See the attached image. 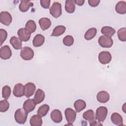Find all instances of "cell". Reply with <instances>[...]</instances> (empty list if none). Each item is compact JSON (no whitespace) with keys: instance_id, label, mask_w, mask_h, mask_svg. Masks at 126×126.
Wrapping results in <instances>:
<instances>
[{"instance_id":"ab89813d","label":"cell","mask_w":126,"mask_h":126,"mask_svg":"<svg viewBox=\"0 0 126 126\" xmlns=\"http://www.w3.org/2000/svg\"><path fill=\"white\" fill-rule=\"evenodd\" d=\"M125 105H126V103H125V104L123 105V111H124V112H126L125 109H124V107H125Z\"/></svg>"},{"instance_id":"836d02e7","label":"cell","mask_w":126,"mask_h":126,"mask_svg":"<svg viewBox=\"0 0 126 126\" xmlns=\"http://www.w3.org/2000/svg\"><path fill=\"white\" fill-rule=\"evenodd\" d=\"M9 107V103L6 100H2L0 101V111L1 112H4L8 110Z\"/></svg>"},{"instance_id":"5bb4252c","label":"cell","mask_w":126,"mask_h":126,"mask_svg":"<svg viewBox=\"0 0 126 126\" xmlns=\"http://www.w3.org/2000/svg\"><path fill=\"white\" fill-rule=\"evenodd\" d=\"M36 103L33 99H28L23 104V109L28 113L32 111L36 106Z\"/></svg>"},{"instance_id":"9c48e42d","label":"cell","mask_w":126,"mask_h":126,"mask_svg":"<svg viewBox=\"0 0 126 126\" xmlns=\"http://www.w3.org/2000/svg\"><path fill=\"white\" fill-rule=\"evenodd\" d=\"M12 55V51L8 45H4L1 47L0 49V57L1 59H9Z\"/></svg>"},{"instance_id":"484cf974","label":"cell","mask_w":126,"mask_h":126,"mask_svg":"<svg viewBox=\"0 0 126 126\" xmlns=\"http://www.w3.org/2000/svg\"><path fill=\"white\" fill-rule=\"evenodd\" d=\"M75 9V3L73 0H66L65 3V10L69 13H73Z\"/></svg>"},{"instance_id":"9a60e30c","label":"cell","mask_w":126,"mask_h":126,"mask_svg":"<svg viewBox=\"0 0 126 126\" xmlns=\"http://www.w3.org/2000/svg\"><path fill=\"white\" fill-rule=\"evenodd\" d=\"M110 98V95L106 91H100L98 92L96 95L97 100L102 103H104L107 102Z\"/></svg>"},{"instance_id":"ba28073f","label":"cell","mask_w":126,"mask_h":126,"mask_svg":"<svg viewBox=\"0 0 126 126\" xmlns=\"http://www.w3.org/2000/svg\"><path fill=\"white\" fill-rule=\"evenodd\" d=\"M98 58L101 63L105 64L110 62L112 59V56L109 52L102 51L99 54Z\"/></svg>"},{"instance_id":"30bf717a","label":"cell","mask_w":126,"mask_h":126,"mask_svg":"<svg viewBox=\"0 0 126 126\" xmlns=\"http://www.w3.org/2000/svg\"><path fill=\"white\" fill-rule=\"evenodd\" d=\"M64 114L65 116L66 120L68 123L71 124L75 120L76 117V112L70 108H67L65 110Z\"/></svg>"},{"instance_id":"8d00e7d4","label":"cell","mask_w":126,"mask_h":126,"mask_svg":"<svg viewBox=\"0 0 126 126\" xmlns=\"http://www.w3.org/2000/svg\"><path fill=\"white\" fill-rule=\"evenodd\" d=\"M50 0H40V4L42 7L45 9H47L49 8L50 4Z\"/></svg>"},{"instance_id":"5b68a950","label":"cell","mask_w":126,"mask_h":126,"mask_svg":"<svg viewBox=\"0 0 126 126\" xmlns=\"http://www.w3.org/2000/svg\"><path fill=\"white\" fill-rule=\"evenodd\" d=\"M98 42L99 45L103 48H110L113 44V41L112 38L106 35L100 36L98 38Z\"/></svg>"},{"instance_id":"74e56055","label":"cell","mask_w":126,"mask_h":126,"mask_svg":"<svg viewBox=\"0 0 126 126\" xmlns=\"http://www.w3.org/2000/svg\"><path fill=\"white\" fill-rule=\"evenodd\" d=\"M100 2L99 0H89L88 3L92 7H96L97 6Z\"/></svg>"},{"instance_id":"ac0fdd59","label":"cell","mask_w":126,"mask_h":126,"mask_svg":"<svg viewBox=\"0 0 126 126\" xmlns=\"http://www.w3.org/2000/svg\"><path fill=\"white\" fill-rule=\"evenodd\" d=\"M45 98V93L44 92L40 89H38L35 92L33 100L36 103V104H39L42 102Z\"/></svg>"},{"instance_id":"7402d4cb","label":"cell","mask_w":126,"mask_h":126,"mask_svg":"<svg viewBox=\"0 0 126 126\" xmlns=\"http://www.w3.org/2000/svg\"><path fill=\"white\" fill-rule=\"evenodd\" d=\"M44 41V36L41 34H37L33 38L32 40V44L34 47H37L42 45Z\"/></svg>"},{"instance_id":"8fae6325","label":"cell","mask_w":126,"mask_h":126,"mask_svg":"<svg viewBox=\"0 0 126 126\" xmlns=\"http://www.w3.org/2000/svg\"><path fill=\"white\" fill-rule=\"evenodd\" d=\"M24 87L25 95L26 97L29 98L34 94L36 90L35 85L32 82H29L25 84Z\"/></svg>"},{"instance_id":"4316f807","label":"cell","mask_w":126,"mask_h":126,"mask_svg":"<svg viewBox=\"0 0 126 126\" xmlns=\"http://www.w3.org/2000/svg\"><path fill=\"white\" fill-rule=\"evenodd\" d=\"M66 30V28L63 25H59L56 27L53 30L51 34L52 36H59L63 34Z\"/></svg>"},{"instance_id":"d6986e66","label":"cell","mask_w":126,"mask_h":126,"mask_svg":"<svg viewBox=\"0 0 126 126\" xmlns=\"http://www.w3.org/2000/svg\"><path fill=\"white\" fill-rule=\"evenodd\" d=\"M111 120L112 122L117 126L123 125V118L120 114L118 113H113L111 116Z\"/></svg>"},{"instance_id":"e575fe53","label":"cell","mask_w":126,"mask_h":126,"mask_svg":"<svg viewBox=\"0 0 126 126\" xmlns=\"http://www.w3.org/2000/svg\"><path fill=\"white\" fill-rule=\"evenodd\" d=\"M63 42L64 45H65V46H70L73 44L74 38L72 36L68 35L64 37Z\"/></svg>"},{"instance_id":"f1b7e54d","label":"cell","mask_w":126,"mask_h":126,"mask_svg":"<svg viewBox=\"0 0 126 126\" xmlns=\"http://www.w3.org/2000/svg\"><path fill=\"white\" fill-rule=\"evenodd\" d=\"M97 32V30L94 28H90L87 31L84 35V38L87 40H90L95 37Z\"/></svg>"},{"instance_id":"4dcf8cb0","label":"cell","mask_w":126,"mask_h":126,"mask_svg":"<svg viewBox=\"0 0 126 126\" xmlns=\"http://www.w3.org/2000/svg\"><path fill=\"white\" fill-rule=\"evenodd\" d=\"M25 28L31 33L34 32L36 29V25L35 22L33 20H29L26 24Z\"/></svg>"},{"instance_id":"603a6c76","label":"cell","mask_w":126,"mask_h":126,"mask_svg":"<svg viewBox=\"0 0 126 126\" xmlns=\"http://www.w3.org/2000/svg\"><path fill=\"white\" fill-rule=\"evenodd\" d=\"M30 124L32 126H41L42 124L41 117L38 114L33 115L30 120Z\"/></svg>"},{"instance_id":"d4e9b609","label":"cell","mask_w":126,"mask_h":126,"mask_svg":"<svg viewBox=\"0 0 126 126\" xmlns=\"http://www.w3.org/2000/svg\"><path fill=\"white\" fill-rule=\"evenodd\" d=\"M86 106L85 101L82 99H78L74 103V107L77 112H80L84 110Z\"/></svg>"},{"instance_id":"f35d334b","label":"cell","mask_w":126,"mask_h":126,"mask_svg":"<svg viewBox=\"0 0 126 126\" xmlns=\"http://www.w3.org/2000/svg\"><path fill=\"white\" fill-rule=\"evenodd\" d=\"M75 3L77 4L79 6L83 5L85 2L84 0H74Z\"/></svg>"},{"instance_id":"d6a6232c","label":"cell","mask_w":126,"mask_h":126,"mask_svg":"<svg viewBox=\"0 0 126 126\" xmlns=\"http://www.w3.org/2000/svg\"><path fill=\"white\" fill-rule=\"evenodd\" d=\"M11 91L9 86L6 85L3 87L2 89V95L5 99H8L11 94Z\"/></svg>"},{"instance_id":"44dd1931","label":"cell","mask_w":126,"mask_h":126,"mask_svg":"<svg viewBox=\"0 0 126 126\" xmlns=\"http://www.w3.org/2000/svg\"><path fill=\"white\" fill-rule=\"evenodd\" d=\"M9 41L11 45L15 49L19 50L22 48V41L19 38L15 36H12L10 38Z\"/></svg>"},{"instance_id":"1f68e13d","label":"cell","mask_w":126,"mask_h":126,"mask_svg":"<svg viewBox=\"0 0 126 126\" xmlns=\"http://www.w3.org/2000/svg\"><path fill=\"white\" fill-rule=\"evenodd\" d=\"M118 38L120 40L125 42L126 41V28H122L120 29L117 32Z\"/></svg>"},{"instance_id":"ffe728a7","label":"cell","mask_w":126,"mask_h":126,"mask_svg":"<svg viewBox=\"0 0 126 126\" xmlns=\"http://www.w3.org/2000/svg\"><path fill=\"white\" fill-rule=\"evenodd\" d=\"M38 23L41 29L43 31L47 30L51 25V22L49 18L46 17L40 18L39 20Z\"/></svg>"},{"instance_id":"52a82bcc","label":"cell","mask_w":126,"mask_h":126,"mask_svg":"<svg viewBox=\"0 0 126 126\" xmlns=\"http://www.w3.org/2000/svg\"><path fill=\"white\" fill-rule=\"evenodd\" d=\"M11 14L7 11H1L0 13V22L4 25L8 26L12 22Z\"/></svg>"},{"instance_id":"277c9868","label":"cell","mask_w":126,"mask_h":126,"mask_svg":"<svg viewBox=\"0 0 126 126\" xmlns=\"http://www.w3.org/2000/svg\"><path fill=\"white\" fill-rule=\"evenodd\" d=\"M20 56L23 60L29 61L33 58L34 52L33 50L29 47H24L21 50Z\"/></svg>"},{"instance_id":"4fadbf2b","label":"cell","mask_w":126,"mask_h":126,"mask_svg":"<svg viewBox=\"0 0 126 126\" xmlns=\"http://www.w3.org/2000/svg\"><path fill=\"white\" fill-rule=\"evenodd\" d=\"M13 95L17 97H20L25 95V87L21 83H18L14 86L13 90Z\"/></svg>"},{"instance_id":"83f0119b","label":"cell","mask_w":126,"mask_h":126,"mask_svg":"<svg viewBox=\"0 0 126 126\" xmlns=\"http://www.w3.org/2000/svg\"><path fill=\"white\" fill-rule=\"evenodd\" d=\"M115 30L112 27L109 26H105L101 28V32L104 35L109 37L112 36L115 33Z\"/></svg>"},{"instance_id":"2e32d148","label":"cell","mask_w":126,"mask_h":126,"mask_svg":"<svg viewBox=\"0 0 126 126\" xmlns=\"http://www.w3.org/2000/svg\"><path fill=\"white\" fill-rule=\"evenodd\" d=\"M50 117L52 121L56 123H59L63 120V116L61 112L58 109H54L51 113Z\"/></svg>"},{"instance_id":"3957f363","label":"cell","mask_w":126,"mask_h":126,"mask_svg":"<svg viewBox=\"0 0 126 126\" xmlns=\"http://www.w3.org/2000/svg\"><path fill=\"white\" fill-rule=\"evenodd\" d=\"M50 14L54 18H57L59 17L62 13V5L59 2H54L49 8Z\"/></svg>"},{"instance_id":"e0dca14e","label":"cell","mask_w":126,"mask_h":126,"mask_svg":"<svg viewBox=\"0 0 126 126\" xmlns=\"http://www.w3.org/2000/svg\"><path fill=\"white\" fill-rule=\"evenodd\" d=\"M33 5V2L30 0H21L19 5V8L21 12H26L29 9L30 7Z\"/></svg>"},{"instance_id":"7a4b0ae2","label":"cell","mask_w":126,"mask_h":126,"mask_svg":"<svg viewBox=\"0 0 126 126\" xmlns=\"http://www.w3.org/2000/svg\"><path fill=\"white\" fill-rule=\"evenodd\" d=\"M83 118L90 122V126H96L101 125L100 124H98L96 121V117L94 111L92 109H89L85 111L83 114Z\"/></svg>"},{"instance_id":"f546056e","label":"cell","mask_w":126,"mask_h":126,"mask_svg":"<svg viewBox=\"0 0 126 126\" xmlns=\"http://www.w3.org/2000/svg\"><path fill=\"white\" fill-rule=\"evenodd\" d=\"M49 106L47 104H43L40 106L37 110V114L41 117L45 116L49 110Z\"/></svg>"},{"instance_id":"8992f818","label":"cell","mask_w":126,"mask_h":126,"mask_svg":"<svg viewBox=\"0 0 126 126\" xmlns=\"http://www.w3.org/2000/svg\"><path fill=\"white\" fill-rule=\"evenodd\" d=\"M108 113L107 108L104 106H100L96 110V119L100 122H103L106 119Z\"/></svg>"},{"instance_id":"6da1fadb","label":"cell","mask_w":126,"mask_h":126,"mask_svg":"<svg viewBox=\"0 0 126 126\" xmlns=\"http://www.w3.org/2000/svg\"><path fill=\"white\" fill-rule=\"evenodd\" d=\"M28 114L24 109L19 108L15 112V120L18 124H24L26 122Z\"/></svg>"},{"instance_id":"7c38bea8","label":"cell","mask_w":126,"mask_h":126,"mask_svg":"<svg viewBox=\"0 0 126 126\" xmlns=\"http://www.w3.org/2000/svg\"><path fill=\"white\" fill-rule=\"evenodd\" d=\"M17 34L21 41L26 42L30 39L31 33L26 28H21L18 31Z\"/></svg>"},{"instance_id":"cb8c5ba5","label":"cell","mask_w":126,"mask_h":126,"mask_svg":"<svg viewBox=\"0 0 126 126\" xmlns=\"http://www.w3.org/2000/svg\"><path fill=\"white\" fill-rule=\"evenodd\" d=\"M115 10L120 14H124L126 13V2L125 1H120L116 5Z\"/></svg>"},{"instance_id":"d590c367","label":"cell","mask_w":126,"mask_h":126,"mask_svg":"<svg viewBox=\"0 0 126 126\" xmlns=\"http://www.w3.org/2000/svg\"><path fill=\"white\" fill-rule=\"evenodd\" d=\"M7 36V32L6 30L0 29V45H1L5 41Z\"/></svg>"}]
</instances>
